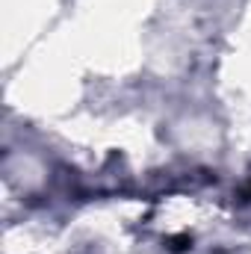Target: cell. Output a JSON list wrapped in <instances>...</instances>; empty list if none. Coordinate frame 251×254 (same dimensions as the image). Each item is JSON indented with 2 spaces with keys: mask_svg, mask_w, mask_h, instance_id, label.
Segmentation results:
<instances>
[{
  "mask_svg": "<svg viewBox=\"0 0 251 254\" xmlns=\"http://www.w3.org/2000/svg\"><path fill=\"white\" fill-rule=\"evenodd\" d=\"M192 246V237H175L172 240V252H187Z\"/></svg>",
  "mask_w": 251,
  "mask_h": 254,
  "instance_id": "1",
  "label": "cell"
}]
</instances>
